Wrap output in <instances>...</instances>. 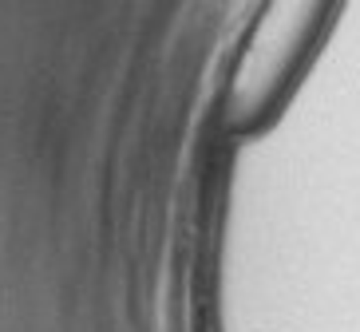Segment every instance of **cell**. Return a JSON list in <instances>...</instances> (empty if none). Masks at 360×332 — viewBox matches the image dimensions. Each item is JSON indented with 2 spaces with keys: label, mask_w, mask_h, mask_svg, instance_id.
<instances>
[{
  "label": "cell",
  "mask_w": 360,
  "mask_h": 332,
  "mask_svg": "<svg viewBox=\"0 0 360 332\" xmlns=\"http://www.w3.org/2000/svg\"><path fill=\"white\" fill-rule=\"evenodd\" d=\"M325 12L328 0H269V8L262 12L254 36L245 44L238 75H233V119L257 123L262 115H269V107L293 79L301 55L309 52Z\"/></svg>",
  "instance_id": "6da1fadb"
}]
</instances>
